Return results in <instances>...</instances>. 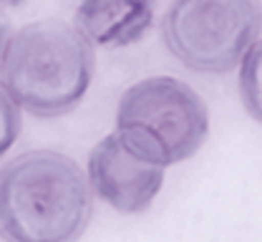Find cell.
I'll return each instance as SVG.
<instances>
[{"instance_id":"cell-7","label":"cell","mask_w":262,"mask_h":242,"mask_svg":"<svg viewBox=\"0 0 262 242\" xmlns=\"http://www.w3.org/2000/svg\"><path fill=\"white\" fill-rule=\"evenodd\" d=\"M239 96L245 111L262 124V40H255L239 61Z\"/></svg>"},{"instance_id":"cell-5","label":"cell","mask_w":262,"mask_h":242,"mask_svg":"<svg viewBox=\"0 0 262 242\" xmlns=\"http://www.w3.org/2000/svg\"><path fill=\"white\" fill-rule=\"evenodd\" d=\"M89 187L121 214H139L151 207L164 184V167L131 154L116 134L98 141L89 154Z\"/></svg>"},{"instance_id":"cell-4","label":"cell","mask_w":262,"mask_h":242,"mask_svg":"<svg viewBox=\"0 0 262 242\" xmlns=\"http://www.w3.org/2000/svg\"><path fill=\"white\" fill-rule=\"evenodd\" d=\"M260 31V0H174L162 23L169 53L196 73L239 66Z\"/></svg>"},{"instance_id":"cell-1","label":"cell","mask_w":262,"mask_h":242,"mask_svg":"<svg viewBox=\"0 0 262 242\" xmlns=\"http://www.w3.org/2000/svg\"><path fill=\"white\" fill-rule=\"evenodd\" d=\"M91 214L89 179L61 151H26L0 169L3 242H78Z\"/></svg>"},{"instance_id":"cell-8","label":"cell","mask_w":262,"mask_h":242,"mask_svg":"<svg viewBox=\"0 0 262 242\" xmlns=\"http://www.w3.org/2000/svg\"><path fill=\"white\" fill-rule=\"evenodd\" d=\"M20 126H23L20 106L13 101V96L0 83V157L15 144V139L20 134Z\"/></svg>"},{"instance_id":"cell-3","label":"cell","mask_w":262,"mask_h":242,"mask_svg":"<svg viewBox=\"0 0 262 242\" xmlns=\"http://www.w3.org/2000/svg\"><path fill=\"white\" fill-rule=\"evenodd\" d=\"M209 111L192 86L171 76H149L124 91L116 108V137L144 162L171 167L202 149Z\"/></svg>"},{"instance_id":"cell-6","label":"cell","mask_w":262,"mask_h":242,"mask_svg":"<svg viewBox=\"0 0 262 242\" xmlns=\"http://www.w3.org/2000/svg\"><path fill=\"white\" fill-rule=\"evenodd\" d=\"M154 0H78L73 26L91 46L124 48L151 28Z\"/></svg>"},{"instance_id":"cell-2","label":"cell","mask_w":262,"mask_h":242,"mask_svg":"<svg viewBox=\"0 0 262 242\" xmlns=\"http://www.w3.org/2000/svg\"><path fill=\"white\" fill-rule=\"evenodd\" d=\"M94 81V46L71 23L43 18L10 33L0 83L38 119H58L81 104Z\"/></svg>"},{"instance_id":"cell-9","label":"cell","mask_w":262,"mask_h":242,"mask_svg":"<svg viewBox=\"0 0 262 242\" xmlns=\"http://www.w3.org/2000/svg\"><path fill=\"white\" fill-rule=\"evenodd\" d=\"M8 38H10L8 18H5V13H3V8H0V56H3V51H5V43H8Z\"/></svg>"}]
</instances>
